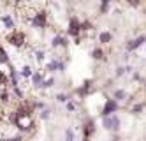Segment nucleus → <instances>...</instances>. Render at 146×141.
<instances>
[{
  "mask_svg": "<svg viewBox=\"0 0 146 141\" xmlns=\"http://www.w3.org/2000/svg\"><path fill=\"white\" fill-rule=\"evenodd\" d=\"M5 39H7V42L11 46H14V48H23L25 46V42H27V37H25V34L21 30H9L7 34H5Z\"/></svg>",
  "mask_w": 146,
  "mask_h": 141,
  "instance_id": "nucleus-1",
  "label": "nucleus"
},
{
  "mask_svg": "<svg viewBox=\"0 0 146 141\" xmlns=\"http://www.w3.org/2000/svg\"><path fill=\"white\" fill-rule=\"evenodd\" d=\"M14 127L19 132H30L35 127L34 120H32V115H18V122H16Z\"/></svg>",
  "mask_w": 146,
  "mask_h": 141,
  "instance_id": "nucleus-2",
  "label": "nucleus"
},
{
  "mask_svg": "<svg viewBox=\"0 0 146 141\" xmlns=\"http://www.w3.org/2000/svg\"><path fill=\"white\" fill-rule=\"evenodd\" d=\"M102 125H104V129H106V131L118 132L121 122H120V118L113 113V115H109V116H104V118H102Z\"/></svg>",
  "mask_w": 146,
  "mask_h": 141,
  "instance_id": "nucleus-3",
  "label": "nucleus"
},
{
  "mask_svg": "<svg viewBox=\"0 0 146 141\" xmlns=\"http://www.w3.org/2000/svg\"><path fill=\"white\" fill-rule=\"evenodd\" d=\"M30 23H32V27L35 28H46L48 25V14H46V11H37V13L34 14V18L30 19Z\"/></svg>",
  "mask_w": 146,
  "mask_h": 141,
  "instance_id": "nucleus-4",
  "label": "nucleus"
},
{
  "mask_svg": "<svg viewBox=\"0 0 146 141\" xmlns=\"http://www.w3.org/2000/svg\"><path fill=\"white\" fill-rule=\"evenodd\" d=\"M118 108H120L118 101L108 99L106 102H104V108H102V111H100V116L104 118V116H109V115H113V113H116V111H118Z\"/></svg>",
  "mask_w": 146,
  "mask_h": 141,
  "instance_id": "nucleus-5",
  "label": "nucleus"
},
{
  "mask_svg": "<svg viewBox=\"0 0 146 141\" xmlns=\"http://www.w3.org/2000/svg\"><path fill=\"white\" fill-rule=\"evenodd\" d=\"M67 32H69V35H72V37H79L81 35V21L76 18V16H72L70 19H69V28H67Z\"/></svg>",
  "mask_w": 146,
  "mask_h": 141,
  "instance_id": "nucleus-6",
  "label": "nucleus"
},
{
  "mask_svg": "<svg viewBox=\"0 0 146 141\" xmlns=\"http://www.w3.org/2000/svg\"><path fill=\"white\" fill-rule=\"evenodd\" d=\"M93 132H95V122H93L92 118H88L85 122V125H83V141H90Z\"/></svg>",
  "mask_w": 146,
  "mask_h": 141,
  "instance_id": "nucleus-7",
  "label": "nucleus"
},
{
  "mask_svg": "<svg viewBox=\"0 0 146 141\" xmlns=\"http://www.w3.org/2000/svg\"><path fill=\"white\" fill-rule=\"evenodd\" d=\"M64 69H65V63L62 62V60H58V58H55V60H51V62H48V63H46V71H48V72L64 71Z\"/></svg>",
  "mask_w": 146,
  "mask_h": 141,
  "instance_id": "nucleus-8",
  "label": "nucleus"
},
{
  "mask_svg": "<svg viewBox=\"0 0 146 141\" xmlns=\"http://www.w3.org/2000/svg\"><path fill=\"white\" fill-rule=\"evenodd\" d=\"M144 42H146V35H139V37H135V39L129 41V44H127V51H135L137 48H141Z\"/></svg>",
  "mask_w": 146,
  "mask_h": 141,
  "instance_id": "nucleus-9",
  "label": "nucleus"
},
{
  "mask_svg": "<svg viewBox=\"0 0 146 141\" xmlns=\"http://www.w3.org/2000/svg\"><path fill=\"white\" fill-rule=\"evenodd\" d=\"M92 85H93V81H90V80H86L85 83H83L81 86H79V88H78V95L79 97H86L88 94H92Z\"/></svg>",
  "mask_w": 146,
  "mask_h": 141,
  "instance_id": "nucleus-10",
  "label": "nucleus"
},
{
  "mask_svg": "<svg viewBox=\"0 0 146 141\" xmlns=\"http://www.w3.org/2000/svg\"><path fill=\"white\" fill-rule=\"evenodd\" d=\"M67 44H69V41L64 35H55L53 41H51V46L53 48H67Z\"/></svg>",
  "mask_w": 146,
  "mask_h": 141,
  "instance_id": "nucleus-11",
  "label": "nucleus"
},
{
  "mask_svg": "<svg viewBox=\"0 0 146 141\" xmlns=\"http://www.w3.org/2000/svg\"><path fill=\"white\" fill-rule=\"evenodd\" d=\"M0 21H2V25H4V28L9 32V30H14V19L11 18V16H2V18H0Z\"/></svg>",
  "mask_w": 146,
  "mask_h": 141,
  "instance_id": "nucleus-12",
  "label": "nucleus"
},
{
  "mask_svg": "<svg viewBox=\"0 0 146 141\" xmlns=\"http://www.w3.org/2000/svg\"><path fill=\"white\" fill-rule=\"evenodd\" d=\"M7 67H9V80H11V85L18 86V71L14 69V65H11V63H7Z\"/></svg>",
  "mask_w": 146,
  "mask_h": 141,
  "instance_id": "nucleus-13",
  "label": "nucleus"
},
{
  "mask_svg": "<svg viewBox=\"0 0 146 141\" xmlns=\"http://www.w3.org/2000/svg\"><path fill=\"white\" fill-rule=\"evenodd\" d=\"M42 81H44V78H42V74H40V72L32 74V85H34V88H40Z\"/></svg>",
  "mask_w": 146,
  "mask_h": 141,
  "instance_id": "nucleus-14",
  "label": "nucleus"
},
{
  "mask_svg": "<svg viewBox=\"0 0 146 141\" xmlns=\"http://www.w3.org/2000/svg\"><path fill=\"white\" fill-rule=\"evenodd\" d=\"M113 99H114V101H118V102H121V101H125V99H127V92H125V90H121V88L114 90Z\"/></svg>",
  "mask_w": 146,
  "mask_h": 141,
  "instance_id": "nucleus-15",
  "label": "nucleus"
},
{
  "mask_svg": "<svg viewBox=\"0 0 146 141\" xmlns=\"http://www.w3.org/2000/svg\"><path fill=\"white\" fill-rule=\"evenodd\" d=\"M92 58H93V60H104V58H106V55H104V49H102V48H95V49L92 51Z\"/></svg>",
  "mask_w": 146,
  "mask_h": 141,
  "instance_id": "nucleus-16",
  "label": "nucleus"
},
{
  "mask_svg": "<svg viewBox=\"0 0 146 141\" xmlns=\"http://www.w3.org/2000/svg\"><path fill=\"white\" fill-rule=\"evenodd\" d=\"M111 39H113V35L109 34V32H102V34L99 35V42H100V44H108V42H111Z\"/></svg>",
  "mask_w": 146,
  "mask_h": 141,
  "instance_id": "nucleus-17",
  "label": "nucleus"
},
{
  "mask_svg": "<svg viewBox=\"0 0 146 141\" xmlns=\"http://www.w3.org/2000/svg\"><path fill=\"white\" fill-rule=\"evenodd\" d=\"M0 63H2V65H7L9 63V55H7V51L0 46Z\"/></svg>",
  "mask_w": 146,
  "mask_h": 141,
  "instance_id": "nucleus-18",
  "label": "nucleus"
},
{
  "mask_svg": "<svg viewBox=\"0 0 146 141\" xmlns=\"http://www.w3.org/2000/svg\"><path fill=\"white\" fill-rule=\"evenodd\" d=\"M144 104H146V102H135V104L130 108V111H132V113H141V111L144 110Z\"/></svg>",
  "mask_w": 146,
  "mask_h": 141,
  "instance_id": "nucleus-19",
  "label": "nucleus"
},
{
  "mask_svg": "<svg viewBox=\"0 0 146 141\" xmlns=\"http://www.w3.org/2000/svg\"><path fill=\"white\" fill-rule=\"evenodd\" d=\"M55 85V78H48L42 81V85H40V88H51V86Z\"/></svg>",
  "mask_w": 146,
  "mask_h": 141,
  "instance_id": "nucleus-20",
  "label": "nucleus"
},
{
  "mask_svg": "<svg viewBox=\"0 0 146 141\" xmlns=\"http://www.w3.org/2000/svg\"><path fill=\"white\" fill-rule=\"evenodd\" d=\"M81 30H83V32H90V30H93L92 21H81Z\"/></svg>",
  "mask_w": 146,
  "mask_h": 141,
  "instance_id": "nucleus-21",
  "label": "nucleus"
},
{
  "mask_svg": "<svg viewBox=\"0 0 146 141\" xmlns=\"http://www.w3.org/2000/svg\"><path fill=\"white\" fill-rule=\"evenodd\" d=\"M21 78H32V69H30L28 65H25L21 69Z\"/></svg>",
  "mask_w": 146,
  "mask_h": 141,
  "instance_id": "nucleus-22",
  "label": "nucleus"
},
{
  "mask_svg": "<svg viewBox=\"0 0 146 141\" xmlns=\"http://www.w3.org/2000/svg\"><path fill=\"white\" fill-rule=\"evenodd\" d=\"M65 141H74V131L72 129H67L65 131Z\"/></svg>",
  "mask_w": 146,
  "mask_h": 141,
  "instance_id": "nucleus-23",
  "label": "nucleus"
},
{
  "mask_svg": "<svg viewBox=\"0 0 146 141\" xmlns=\"http://www.w3.org/2000/svg\"><path fill=\"white\" fill-rule=\"evenodd\" d=\"M14 95L18 97V99H19V101H21V99H23V97H25V94H23V90H21V88H19V86H14Z\"/></svg>",
  "mask_w": 146,
  "mask_h": 141,
  "instance_id": "nucleus-24",
  "label": "nucleus"
},
{
  "mask_svg": "<svg viewBox=\"0 0 146 141\" xmlns=\"http://www.w3.org/2000/svg\"><path fill=\"white\" fill-rule=\"evenodd\" d=\"M34 57H35V58H37L39 62H42V60H44V51H40V49H37V51L34 53Z\"/></svg>",
  "mask_w": 146,
  "mask_h": 141,
  "instance_id": "nucleus-25",
  "label": "nucleus"
},
{
  "mask_svg": "<svg viewBox=\"0 0 146 141\" xmlns=\"http://www.w3.org/2000/svg\"><path fill=\"white\" fill-rule=\"evenodd\" d=\"M49 110H48V108H44V110L42 111H40V118H42V120H48V118H49Z\"/></svg>",
  "mask_w": 146,
  "mask_h": 141,
  "instance_id": "nucleus-26",
  "label": "nucleus"
},
{
  "mask_svg": "<svg viewBox=\"0 0 146 141\" xmlns=\"http://www.w3.org/2000/svg\"><path fill=\"white\" fill-rule=\"evenodd\" d=\"M67 99H69V95H65V94H58L56 95V101L58 102H67Z\"/></svg>",
  "mask_w": 146,
  "mask_h": 141,
  "instance_id": "nucleus-27",
  "label": "nucleus"
},
{
  "mask_svg": "<svg viewBox=\"0 0 146 141\" xmlns=\"http://www.w3.org/2000/svg\"><path fill=\"white\" fill-rule=\"evenodd\" d=\"M127 4H129L130 7H139V5H141V0H127Z\"/></svg>",
  "mask_w": 146,
  "mask_h": 141,
  "instance_id": "nucleus-28",
  "label": "nucleus"
},
{
  "mask_svg": "<svg viewBox=\"0 0 146 141\" xmlns=\"http://www.w3.org/2000/svg\"><path fill=\"white\" fill-rule=\"evenodd\" d=\"M127 72V67H116V76H123Z\"/></svg>",
  "mask_w": 146,
  "mask_h": 141,
  "instance_id": "nucleus-29",
  "label": "nucleus"
},
{
  "mask_svg": "<svg viewBox=\"0 0 146 141\" xmlns=\"http://www.w3.org/2000/svg\"><path fill=\"white\" fill-rule=\"evenodd\" d=\"M76 110V104L74 102H67V111H74Z\"/></svg>",
  "mask_w": 146,
  "mask_h": 141,
  "instance_id": "nucleus-30",
  "label": "nucleus"
},
{
  "mask_svg": "<svg viewBox=\"0 0 146 141\" xmlns=\"http://www.w3.org/2000/svg\"><path fill=\"white\" fill-rule=\"evenodd\" d=\"M44 108H46V106H44V102H40V101H37V102H35V110H44Z\"/></svg>",
  "mask_w": 146,
  "mask_h": 141,
  "instance_id": "nucleus-31",
  "label": "nucleus"
},
{
  "mask_svg": "<svg viewBox=\"0 0 146 141\" xmlns=\"http://www.w3.org/2000/svg\"><path fill=\"white\" fill-rule=\"evenodd\" d=\"M99 2H100V5H109L111 0H99Z\"/></svg>",
  "mask_w": 146,
  "mask_h": 141,
  "instance_id": "nucleus-32",
  "label": "nucleus"
},
{
  "mask_svg": "<svg viewBox=\"0 0 146 141\" xmlns=\"http://www.w3.org/2000/svg\"><path fill=\"white\" fill-rule=\"evenodd\" d=\"M144 14H146V9H144Z\"/></svg>",
  "mask_w": 146,
  "mask_h": 141,
  "instance_id": "nucleus-33",
  "label": "nucleus"
}]
</instances>
